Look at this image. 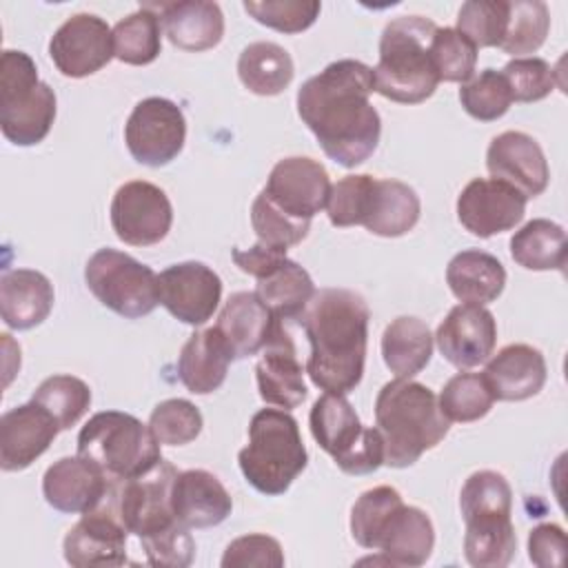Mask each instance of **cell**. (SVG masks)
<instances>
[{
	"label": "cell",
	"instance_id": "1",
	"mask_svg": "<svg viewBox=\"0 0 568 568\" xmlns=\"http://www.w3.org/2000/svg\"><path fill=\"white\" fill-rule=\"evenodd\" d=\"M373 69L359 60H335L297 91V113L322 151L344 169L366 162L377 149L382 120L371 104Z\"/></svg>",
	"mask_w": 568,
	"mask_h": 568
},
{
	"label": "cell",
	"instance_id": "2",
	"mask_svg": "<svg viewBox=\"0 0 568 568\" xmlns=\"http://www.w3.org/2000/svg\"><path fill=\"white\" fill-rule=\"evenodd\" d=\"M368 317L366 300L351 288L315 291L297 317L311 344L306 373L324 393L346 395L362 382Z\"/></svg>",
	"mask_w": 568,
	"mask_h": 568
},
{
	"label": "cell",
	"instance_id": "3",
	"mask_svg": "<svg viewBox=\"0 0 568 568\" xmlns=\"http://www.w3.org/2000/svg\"><path fill=\"white\" fill-rule=\"evenodd\" d=\"M175 477L178 468L160 459L138 477L113 481L120 519L140 539L151 566L186 568L195 555V541L189 528L173 513L171 490Z\"/></svg>",
	"mask_w": 568,
	"mask_h": 568
},
{
	"label": "cell",
	"instance_id": "4",
	"mask_svg": "<svg viewBox=\"0 0 568 568\" xmlns=\"http://www.w3.org/2000/svg\"><path fill=\"white\" fill-rule=\"evenodd\" d=\"M375 428L384 442V464L408 468L448 435L450 422L428 386L395 377L375 397Z\"/></svg>",
	"mask_w": 568,
	"mask_h": 568
},
{
	"label": "cell",
	"instance_id": "5",
	"mask_svg": "<svg viewBox=\"0 0 568 568\" xmlns=\"http://www.w3.org/2000/svg\"><path fill=\"white\" fill-rule=\"evenodd\" d=\"M462 519L466 524L464 555L475 568H504L517 550L513 490L497 470L473 473L459 493Z\"/></svg>",
	"mask_w": 568,
	"mask_h": 568
},
{
	"label": "cell",
	"instance_id": "6",
	"mask_svg": "<svg viewBox=\"0 0 568 568\" xmlns=\"http://www.w3.org/2000/svg\"><path fill=\"white\" fill-rule=\"evenodd\" d=\"M437 24L424 16L390 20L379 38V60L373 69L375 91L399 104H419L439 84L430 58V38Z\"/></svg>",
	"mask_w": 568,
	"mask_h": 568
},
{
	"label": "cell",
	"instance_id": "7",
	"mask_svg": "<svg viewBox=\"0 0 568 568\" xmlns=\"http://www.w3.org/2000/svg\"><path fill=\"white\" fill-rule=\"evenodd\" d=\"M237 464L257 493L268 497L286 493L308 464L297 419L284 408L257 410L251 417L248 444L237 453Z\"/></svg>",
	"mask_w": 568,
	"mask_h": 568
},
{
	"label": "cell",
	"instance_id": "8",
	"mask_svg": "<svg viewBox=\"0 0 568 568\" xmlns=\"http://www.w3.org/2000/svg\"><path fill=\"white\" fill-rule=\"evenodd\" d=\"M160 446L149 424L122 410L95 413L78 433V455L95 464L111 481L153 468L162 459Z\"/></svg>",
	"mask_w": 568,
	"mask_h": 568
},
{
	"label": "cell",
	"instance_id": "9",
	"mask_svg": "<svg viewBox=\"0 0 568 568\" xmlns=\"http://www.w3.org/2000/svg\"><path fill=\"white\" fill-rule=\"evenodd\" d=\"M55 120V93L38 78L29 53L4 49L0 55V129L16 146L42 142Z\"/></svg>",
	"mask_w": 568,
	"mask_h": 568
},
{
	"label": "cell",
	"instance_id": "10",
	"mask_svg": "<svg viewBox=\"0 0 568 568\" xmlns=\"http://www.w3.org/2000/svg\"><path fill=\"white\" fill-rule=\"evenodd\" d=\"M308 426L324 453L346 475H368L384 464V442L375 426H364L344 395L324 393L313 402Z\"/></svg>",
	"mask_w": 568,
	"mask_h": 568
},
{
	"label": "cell",
	"instance_id": "11",
	"mask_svg": "<svg viewBox=\"0 0 568 568\" xmlns=\"http://www.w3.org/2000/svg\"><path fill=\"white\" fill-rule=\"evenodd\" d=\"M84 282L100 304L126 320L144 317L160 304L155 271L118 248H98L84 266Z\"/></svg>",
	"mask_w": 568,
	"mask_h": 568
},
{
	"label": "cell",
	"instance_id": "12",
	"mask_svg": "<svg viewBox=\"0 0 568 568\" xmlns=\"http://www.w3.org/2000/svg\"><path fill=\"white\" fill-rule=\"evenodd\" d=\"M186 120L182 109L160 95L140 100L126 124L124 142L131 158L144 166H164L184 149Z\"/></svg>",
	"mask_w": 568,
	"mask_h": 568
},
{
	"label": "cell",
	"instance_id": "13",
	"mask_svg": "<svg viewBox=\"0 0 568 568\" xmlns=\"http://www.w3.org/2000/svg\"><path fill=\"white\" fill-rule=\"evenodd\" d=\"M126 526L120 519L115 506L113 481L106 497L82 519L71 526L62 541V552L67 564L75 568L89 566H122L126 564Z\"/></svg>",
	"mask_w": 568,
	"mask_h": 568
},
{
	"label": "cell",
	"instance_id": "14",
	"mask_svg": "<svg viewBox=\"0 0 568 568\" xmlns=\"http://www.w3.org/2000/svg\"><path fill=\"white\" fill-rule=\"evenodd\" d=\"M109 213L118 240L131 246L162 242L173 224L169 195L146 180H131L118 186Z\"/></svg>",
	"mask_w": 568,
	"mask_h": 568
},
{
	"label": "cell",
	"instance_id": "15",
	"mask_svg": "<svg viewBox=\"0 0 568 568\" xmlns=\"http://www.w3.org/2000/svg\"><path fill=\"white\" fill-rule=\"evenodd\" d=\"M49 58L67 78L93 75L115 58L113 29L95 13H75L51 36Z\"/></svg>",
	"mask_w": 568,
	"mask_h": 568
},
{
	"label": "cell",
	"instance_id": "16",
	"mask_svg": "<svg viewBox=\"0 0 568 568\" xmlns=\"http://www.w3.org/2000/svg\"><path fill=\"white\" fill-rule=\"evenodd\" d=\"M262 193L288 217L311 222L326 209L331 180L322 162L306 155H291L271 169Z\"/></svg>",
	"mask_w": 568,
	"mask_h": 568
},
{
	"label": "cell",
	"instance_id": "17",
	"mask_svg": "<svg viewBox=\"0 0 568 568\" xmlns=\"http://www.w3.org/2000/svg\"><path fill=\"white\" fill-rule=\"evenodd\" d=\"M158 295L175 320L200 326L213 317L222 300V280L204 262H178L158 275Z\"/></svg>",
	"mask_w": 568,
	"mask_h": 568
},
{
	"label": "cell",
	"instance_id": "18",
	"mask_svg": "<svg viewBox=\"0 0 568 568\" xmlns=\"http://www.w3.org/2000/svg\"><path fill=\"white\" fill-rule=\"evenodd\" d=\"M526 197L495 178L470 180L457 197V220L477 237L515 229L526 213Z\"/></svg>",
	"mask_w": 568,
	"mask_h": 568
},
{
	"label": "cell",
	"instance_id": "19",
	"mask_svg": "<svg viewBox=\"0 0 568 568\" xmlns=\"http://www.w3.org/2000/svg\"><path fill=\"white\" fill-rule=\"evenodd\" d=\"M439 353L455 368H473L484 364L497 342L495 315L479 304H457L448 311L435 333Z\"/></svg>",
	"mask_w": 568,
	"mask_h": 568
},
{
	"label": "cell",
	"instance_id": "20",
	"mask_svg": "<svg viewBox=\"0 0 568 568\" xmlns=\"http://www.w3.org/2000/svg\"><path fill=\"white\" fill-rule=\"evenodd\" d=\"M486 169L495 180L517 189L526 200L546 191L550 171L539 142L524 131L495 135L486 151Z\"/></svg>",
	"mask_w": 568,
	"mask_h": 568
},
{
	"label": "cell",
	"instance_id": "21",
	"mask_svg": "<svg viewBox=\"0 0 568 568\" xmlns=\"http://www.w3.org/2000/svg\"><path fill=\"white\" fill-rule=\"evenodd\" d=\"M55 417L33 399L0 417V468L7 473L31 466L58 437Z\"/></svg>",
	"mask_w": 568,
	"mask_h": 568
},
{
	"label": "cell",
	"instance_id": "22",
	"mask_svg": "<svg viewBox=\"0 0 568 568\" xmlns=\"http://www.w3.org/2000/svg\"><path fill=\"white\" fill-rule=\"evenodd\" d=\"M255 379L260 397L277 408L291 410L306 399L304 368L297 359L295 344L284 328V322H275L262 357L255 364Z\"/></svg>",
	"mask_w": 568,
	"mask_h": 568
},
{
	"label": "cell",
	"instance_id": "23",
	"mask_svg": "<svg viewBox=\"0 0 568 568\" xmlns=\"http://www.w3.org/2000/svg\"><path fill=\"white\" fill-rule=\"evenodd\" d=\"M111 479L89 459L60 457L42 477V495L47 504L60 513H89L109 493Z\"/></svg>",
	"mask_w": 568,
	"mask_h": 568
},
{
	"label": "cell",
	"instance_id": "24",
	"mask_svg": "<svg viewBox=\"0 0 568 568\" xmlns=\"http://www.w3.org/2000/svg\"><path fill=\"white\" fill-rule=\"evenodd\" d=\"M433 546L435 528L430 517L422 508L402 501L384 519L373 550L384 555V564L415 568L430 559Z\"/></svg>",
	"mask_w": 568,
	"mask_h": 568
},
{
	"label": "cell",
	"instance_id": "25",
	"mask_svg": "<svg viewBox=\"0 0 568 568\" xmlns=\"http://www.w3.org/2000/svg\"><path fill=\"white\" fill-rule=\"evenodd\" d=\"M160 16L169 42L182 51H206L220 44L224 36V16L211 0L149 2Z\"/></svg>",
	"mask_w": 568,
	"mask_h": 568
},
{
	"label": "cell",
	"instance_id": "26",
	"mask_svg": "<svg viewBox=\"0 0 568 568\" xmlns=\"http://www.w3.org/2000/svg\"><path fill=\"white\" fill-rule=\"evenodd\" d=\"M275 322L255 291H237L224 302L213 328L224 339L231 357L244 359L266 346Z\"/></svg>",
	"mask_w": 568,
	"mask_h": 568
},
{
	"label": "cell",
	"instance_id": "27",
	"mask_svg": "<svg viewBox=\"0 0 568 568\" xmlns=\"http://www.w3.org/2000/svg\"><path fill=\"white\" fill-rule=\"evenodd\" d=\"M481 375L495 399L524 402L544 388L548 371L539 348L530 344H508L488 359Z\"/></svg>",
	"mask_w": 568,
	"mask_h": 568
},
{
	"label": "cell",
	"instance_id": "28",
	"mask_svg": "<svg viewBox=\"0 0 568 568\" xmlns=\"http://www.w3.org/2000/svg\"><path fill=\"white\" fill-rule=\"evenodd\" d=\"M175 519L191 528H211L222 524L233 508L231 495L222 481L202 468L178 473L171 490Z\"/></svg>",
	"mask_w": 568,
	"mask_h": 568
},
{
	"label": "cell",
	"instance_id": "29",
	"mask_svg": "<svg viewBox=\"0 0 568 568\" xmlns=\"http://www.w3.org/2000/svg\"><path fill=\"white\" fill-rule=\"evenodd\" d=\"M53 284L33 268H11L0 277V315L9 328L29 331L53 308Z\"/></svg>",
	"mask_w": 568,
	"mask_h": 568
},
{
	"label": "cell",
	"instance_id": "30",
	"mask_svg": "<svg viewBox=\"0 0 568 568\" xmlns=\"http://www.w3.org/2000/svg\"><path fill=\"white\" fill-rule=\"evenodd\" d=\"M231 359L224 339L213 326L195 331L180 351L178 377L189 393L209 395L224 384Z\"/></svg>",
	"mask_w": 568,
	"mask_h": 568
},
{
	"label": "cell",
	"instance_id": "31",
	"mask_svg": "<svg viewBox=\"0 0 568 568\" xmlns=\"http://www.w3.org/2000/svg\"><path fill=\"white\" fill-rule=\"evenodd\" d=\"M446 282L459 302L484 306L501 295L506 286V268L495 255L479 248H466L448 262Z\"/></svg>",
	"mask_w": 568,
	"mask_h": 568
},
{
	"label": "cell",
	"instance_id": "32",
	"mask_svg": "<svg viewBox=\"0 0 568 568\" xmlns=\"http://www.w3.org/2000/svg\"><path fill=\"white\" fill-rule=\"evenodd\" d=\"M433 355V335L424 320L395 317L382 333V357L397 379H410L426 368Z\"/></svg>",
	"mask_w": 568,
	"mask_h": 568
},
{
	"label": "cell",
	"instance_id": "33",
	"mask_svg": "<svg viewBox=\"0 0 568 568\" xmlns=\"http://www.w3.org/2000/svg\"><path fill=\"white\" fill-rule=\"evenodd\" d=\"M422 202L413 186L399 180H375L364 229L379 237L406 235L419 220Z\"/></svg>",
	"mask_w": 568,
	"mask_h": 568
},
{
	"label": "cell",
	"instance_id": "34",
	"mask_svg": "<svg viewBox=\"0 0 568 568\" xmlns=\"http://www.w3.org/2000/svg\"><path fill=\"white\" fill-rule=\"evenodd\" d=\"M257 297L266 304L275 320H297L315 295V284L304 266L282 257L264 275L257 277Z\"/></svg>",
	"mask_w": 568,
	"mask_h": 568
},
{
	"label": "cell",
	"instance_id": "35",
	"mask_svg": "<svg viewBox=\"0 0 568 568\" xmlns=\"http://www.w3.org/2000/svg\"><path fill=\"white\" fill-rule=\"evenodd\" d=\"M237 75L251 93L277 95L291 84L295 64L284 47L260 40L242 49L237 58Z\"/></svg>",
	"mask_w": 568,
	"mask_h": 568
},
{
	"label": "cell",
	"instance_id": "36",
	"mask_svg": "<svg viewBox=\"0 0 568 568\" xmlns=\"http://www.w3.org/2000/svg\"><path fill=\"white\" fill-rule=\"evenodd\" d=\"M510 255L528 271H564L566 231L552 220L535 217L510 237Z\"/></svg>",
	"mask_w": 568,
	"mask_h": 568
},
{
	"label": "cell",
	"instance_id": "37",
	"mask_svg": "<svg viewBox=\"0 0 568 568\" xmlns=\"http://www.w3.org/2000/svg\"><path fill=\"white\" fill-rule=\"evenodd\" d=\"M162 51V22L160 16L142 4L113 27V55L133 67L151 64Z\"/></svg>",
	"mask_w": 568,
	"mask_h": 568
},
{
	"label": "cell",
	"instance_id": "38",
	"mask_svg": "<svg viewBox=\"0 0 568 568\" xmlns=\"http://www.w3.org/2000/svg\"><path fill=\"white\" fill-rule=\"evenodd\" d=\"M437 402L448 422L468 424L486 417L495 404V397L484 375L457 373L444 384Z\"/></svg>",
	"mask_w": 568,
	"mask_h": 568
},
{
	"label": "cell",
	"instance_id": "39",
	"mask_svg": "<svg viewBox=\"0 0 568 568\" xmlns=\"http://www.w3.org/2000/svg\"><path fill=\"white\" fill-rule=\"evenodd\" d=\"M31 399L55 417L60 430H67L75 426L80 417L89 410L91 388L80 377L51 375L33 390Z\"/></svg>",
	"mask_w": 568,
	"mask_h": 568
},
{
	"label": "cell",
	"instance_id": "40",
	"mask_svg": "<svg viewBox=\"0 0 568 568\" xmlns=\"http://www.w3.org/2000/svg\"><path fill=\"white\" fill-rule=\"evenodd\" d=\"M550 13L541 0H510L508 2V27L499 44L510 55L535 53L548 36Z\"/></svg>",
	"mask_w": 568,
	"mask_h": 568
},
{
	"label": "cell",
	"instance_id": "41",
	"mask_svg": "<svg viewBox=\"0 0 568 568\" xmlns=\"http://www.w3.org/2000/svg\"><path fill=\"white\" fill-rule=\"evenodd\" d=\"M459 102L470 118L479 122H493L510 109L513 93L501 71L484 69L479 75H473L462 84Z\"/></svg>",
	"mask_w": 568,
	"mask_h": 568
},
{
	"label": "cell",
	"instance_id": "42",
	"mask_svg": "<svg viewBox=\"0 0 568 568\" xmlns=\"http://www.w3.org/2000/svg\"><path fill=\"white\" fill-rule=\"evenodd\" d=\"M430 58L439 82H468L475 75L477 47L455 27H437L430 38Z\"/></svg>",
	"mask_w": 568,
	"mask_h": 568
},
{
	"label": "cell",
	"instance_id": "43",
	"mask_svg": "<svg viewBox=\"0 0 568 568\" xmlns=\"http://www.w3.org/2000/svg\"><path fill=\"white\" fill-rule=\"evenodd\" d=\"M508 27V0H468L457 13V31L477 49L499 47Z\"/></svg>",
	"mask_w": 568,
	"mask_h": 568
},
{
	"label": "cell",
	"instance_id": "44",
	"mask_svg": "<svg viewBox=\"0 0 568 568\" xmlns=\"http://www.w3.org/2000/svg\"><path fill=\"white\" fill-rule=\"evenodd\" d=\"M202 413L195 404L182 397L160 402L149 417V428L164 446L191 444L202 430Z\"/></svg>",
	"mask_w": 568,
	"mask_h": 568
},
{
	"label": "cell",
	"instance_id": "45",
	"mask_svg": "<svg viewBox=\"0 0 568 568\" xmlns=\"http://www.w3.org/2000/svg\"><path fill=\"white\" fill-rule=\"evenodd\" d=\"M375 180L377 178L368 173H357V175H346L335 184H331V193L326 200V215L333 226L346 229V226L364 224Z\"/></svg>",
	"mask_w": 568,
	"mask_h": 568
},
{
	"label": "cell",
	"instance_id": "46",
	"mask_svg": "<svg viewBox=\"0 0 568 568\" xmlns=\"http://www.w3.org/2000/svg\"><path fill=\"white\" fill-rule=\"evenodd\" d=\"M251 224L257 235V242L284 251L300 244L311 229V222H300L282 213L262 191L251 204Z\"/></svg>",
	"mask_w": 568,
	"mask_h": 568
},
{
	"label": "cell",
	"instance_id": "47",
	"mask_svg": "<svg viewBox=\"0 0 568 568\" xmlns=\"http://www.w3.org/2000/svg\"><path fill=\"white\" fill-rule=\"evenodd\" d=\"M402 495L393 486H375L364 490L351 508V535L362 546L373 550L375 537L388 513L402 504Z\"/></svg>",
	"mask_w": 568,
	"mask_h": 568
},
{
	"label": "cell",
	"instance_id": "48",
	"mask_svg": "<svg viewBox=\"0 0 568 568\" xmlns=\"http://www.w3.org/2000/svg\"><path fill=\"white\" fill-rule=\"evenodd\" d=\"M244 9L260 24H266L282 33H302L320 16L322 4L315 0H246Z\"/></svg>",
	"mask_w": 568,
	"mask_h": 568
},
{
	"label": "cell",
	"instance_id": "49",
	"mask_svg": "<svg viewBox=\"0 0 568 568\" xmlns=\"http://www.w3.org/2000/svg\"><path fill=\"white\" fill-rule=\"evenodd\" d=\"M515 102L544 100L557 84L555 69L544 58H515L501 69Z\"/></svg>",
	"mask_w": 568,
	"mask_h": 568
},
{
	"label": "cell",
	"instance_id": "50",
	"mask_svg": "<svg viewBox=\"0 0 568 568\" xmlns=\"http://www.w3.org/2000/svg\"><path fill=\"white\" fill-rule=\"evenodd\" d=\"M222 568H282L284 566V550L280 541L271 535L251 532L244 537L233 539L224 555H222Z\"/></svg>",
	"mask_w": 568,
	"mask_h": 568
},
{
	"label": "cell",
	"instance_id": "51",
	"mask_svg": "<svg viewBox=\"0 0 568 568\" xmlns=\"http://www.w3.org/2000/svg\"><path fill=\"white\" fill-rule=\"evenodd\" d=\"M528 557L539 568L561 566L566 559V532L559 524H539L528 535Z\"/></svg>",
	"mask_w": 568,
	"mask_h": 568
}]
</instances>
